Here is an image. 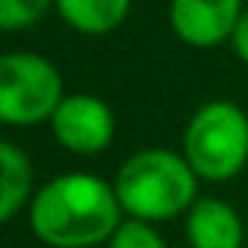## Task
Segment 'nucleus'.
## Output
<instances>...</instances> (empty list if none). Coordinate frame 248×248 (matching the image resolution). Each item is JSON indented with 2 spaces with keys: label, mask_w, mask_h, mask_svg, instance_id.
<instances>
[{
  "label": "nucleus",
  "mask_w": 248,
  "mask_h": 248,
  "mask_svg": "<svg viewBox=\"0 0 248 248\" xmlns=\"http://www.w3.org/2000/svg\"><path fill=\"white\" fill-rule=\"evenodd\" d=\"M126 214L113 182L91 173H60L44 182L29 204V226L47 248L107 245Z\"/></svg>",
  "instance_id": "obj_1"
},
{
  "label": "nucleus",
  "mask_w": 248,
  "mask_h": 248,
  "mask_svg": "<svg viewBox=\"0 0 248 248\" xmlns=\"http://www.w3.org/2000/svg\"><path fill=\"white\" fill-rule=\"evenodd\" d=\"M188 248H245L248 226L239 211L217 195H201L186 214Z\"/></svg>",
  "instance_id": "obj_7"
},
{
  "label": "nucleus",
  "mask_w": 248,
  "mask_h": 248,
  "mask_svg": "<svg viewBox=\"0 0 248 248\" xmlns=\"http://www.w3.org/2000/svg\"><path fill=\"white\" fill-rule=\"evenodd\" d=\"M242 3H245V6H248V0H242Z\"/></svg>",
  "instance_id": "obj_13"
},
{
  "label": "nucleus",
  "mask_w": 248,
  "mask_h": 248,
  "mask_svg": "<svg viewBox=\"0 0 248 248\" xmlns=\"http://www.w3.org/2000/svg\"><path fill=\"white\" fill-rule=\"evenodd\" d=\"M107 248H167L164 236L157 232L154 223L145 220H123V226L113 232V239L107 242Z\"/></svg>",
  "instance_id": "obj_11"
},
{
  "label": "nucleus",
  "mask_w": 248,
  "mask_h": 248,
  "mask_svg": "<svg viewBox=\"0 0 248 248\" xmlns=\"http://www.w3.org/2000/svg\"><path fill=\"white\" fill-rule=\"evenodd\" d=\"M57 6V0H0V25L3 31H22L38 25Z\"/></svg>",
  "instance_id": "obj_10"
},
{
  "label": "nucleus",
  "mask_w": 248,
  "mask_h": 248,
  "mask_svg": "<svg viewBox=\"0 0 248 248\" xmlns=\"http://www.w3.org/2000/svg\"><path fill=\"white\" fill-rule=\"evenodd\" d=\"M230 44H232V50H236L239 60L248 63V10L242 13V19H239V25H236V31H232Z\"/></svg>",
  "instance_id": "obj_12"
},
{
  "label": "nucleus",
  "mask_w": 248,
  "mask_h": 248,
  "mask_svg": "<svg viewBox=\"0 0 248 248\" xmlns=\"http://www.w3.org/2000/svg\"><path fill=\"white\" fill-rule=\"evenodd\" d=\"M182 154L204 182H230L248 164V113L232 101H207L192 113Z\"/></svg>",
  "instance_id": "obj_3"
},
{
  "label": "nucleus",
  "mask_w": 248,
  "mask_h": 248,
  "mask_svg": "<svg viewBox=\"0 0 248 248\" xmlns=\"http://www.w3.org/2000/svg\"><path fill=\"white\" fill-rule=\"evenodd\" d=\"M132 0H57V13L73 31L104 38L126 22Z\"/></svg>",
  "instance_id": "obj_9"
},
{
  "label": "nucleus",
  "mask_w": 248,
  "mask_h": 248,
  "mask_svg": "<svg viewBox=\"0 0 248 248\" xmlns=\"http://www.w3.org/2000/svg\"><path fill=\"white\" fill-rule=\"evenodd\" d=\"M50 132L63 151L79 154V157H94L113 145L116 116L104 97L76 91V94H66L57 107L54 120H50Z\"/></svg>",
  "instance_id": "obj_5"
},
{
  "label": "nucleus",
  "mask_w": 248,
  "mask_h": 248,
  "mask_svg": "<svg viewBox=\"0 0 248 248\" xmlns=\"http://www.w3.org/2000/svg\"><path fill=\"white\" fill-rule=\"evenodd\" d=\"M198 173L170 148H141L129 154L113 176L116 198L129 220L164 223L188 214L198 195Z\"/></svg>",
  "instance_id": "obj_2"
},
{
  "label": "nucleus",
  "mask_w": 248,
  "mask_h": 248,
  "mask_svg": "<svg viewBox=\"0 0 248 248\" xmlns=\"http://www.w3.org/2000/svg\"><path fill=\"white\" fill-rule=\"evenodd\" d=\"M242 0H170V29L188 47H220L242 19Z\"/></svg>",
  "instance_id": "obj_6"
},
{
  "label": "nucleus",
  "mask_w": 248,
  "mask_h": 248,
  "mask_svg": "<svg viewBox=\"0 0 248 248\" xmlns=\"http://www.w3.org/2000/svg\"><path fill=\"white\" fill-rule=\"evenodd\" d=\"M35 198V167L13 141H0V220H16Z\"/></svg>",
  "instance_id": "obj_8"
},
{
  "label": "nucleus",
  "mask_w": 248,
  "mask_h": 248,
  "mask_svg": "<svg viewBox=\"0 0 248 248\" xmlns=\"http://www.w3.org/2000/svg\"><path fill=\"white\" fill-rule=\"evenodd\" d=\"M63 97V76L47 57L31 50L0 57V120L6 126L50 123Z\"/></svg>",
  "instance_id": "obj_4"
}]
</instances>
